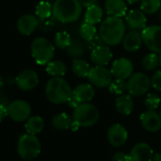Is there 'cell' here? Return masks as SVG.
Listing matches in <instances>:
<instances>
[{"label": "cell", "instance_id": "9a60e30c", "mask_svg": "<svg viewBox=\"0 0 161 161\" xmlns=\"http://www.w3.org/2000/svg\"><path fill=\"white\" fill-rule=\"evenodd\" d=\"M129 155L131 161H152L153 152L149 144L139 142L132 148Z\"/></svg>", "mask_w": 161, "mask_h": 161}, {"label": "cell", "instance_id": "ffe728a7", "mask_svg": "<svg viewBox=\"0 0 161 161\" xmlns=\"http://www.w3.org/2000/svg\"><path fill=\"white\" fill-rule=\"evenodd\" d=\"M105 11L109 16L122 18L127 14L126 0H106Z\"/></svg>", "mask_w": 161, "mask_h": 161}, {"label": "cell", "instance_id": "ab89813d", "mask_svg": "<svg viewBox=\"0 0 161 161\" xmlns=\"http://www.w3.org/2000/svg\"><path fill=\"white\" fill-rule=\"evenodd\" d=\"M79 1L80 2V4H82L84 7H89L91 5H94L97 3L98 0H79Z\"/></svg>", "mask_w": 161, "mask_h": 161}, {"label": "cell", "instance_id": "7a4b0ae2", "mask_svg": "<svg viewBox=\"0 0 161 161\" xmlns=\"http://www.w3.org/2000/svg\"><path fill=\"white\" fill-rule=\"evenodd\" d=\"M83 7L79 0H55L52 5V16L64 24L73 23L82 15Z\"/></svg>", "mask_w": 161, "mask_h": 161}, {"label": "cell", "instance_id": "d6986e66", "mask_svg": "<svg viewBox=\"0 0 161 161\" xmlns=\"http://www.w3.org/2000/svg\"><path fill=\"white\" fill-rule=\"evenodd\" d=\"M39 26L37 16L32 14H25L17 21V30L23 35H31Z\"/></svg>", "mask_w": 161, "mask_h": 161}, {"label": "cell", "instance_id": "603a6c76", "mask_svg": "<svg viewBox=\"0 0 161 161\" xmlns=\"http://www.w3.org/2000/svg\"><path fill=\"white\" fill-rule=\"evenodd\" d=\"M103 16V9L97 4H94V5L87 7L85 13V22L92 24V25H96V24L101 23Z\"/></svg>", "mask_w": 161, "mask_h": 161}, {"label": "cell", "instance_id": "e0dca14e", "mask_svg": "<svg viewBox=\"0 0 161 161\" xmlns=\"http://www.w3.org/2000/svg\"><path fill=\"white\" fill-rule=\"evenodd\" d=\"M125 22L131 30H143L147 25V18L141 10H132L125 15Z\"/></svg>", "mask_w": 161, "mask_h": 161}, {"label": "cell", "instance_id": "4dcf8cb0", "mask_svg": "<svg viewBox=\"0 0 161 161\" xmlns=\"http://www.w3.org/2000/svg\"><path fill=\"white\" fill-rule=\"evenodd\" d=\"M141 64L145 70H153L159 65V56L155 52H151L143 57Z\"/></svg>", "mask_w": 161, "mask_h": 161}, {"label": "cell", "instance_id": "b9f144b4", "mask_svg": "<svg viewBox=\"0 0 161 161\" xmlns=\"http://www.w3.org/2000/svg\"><path fill=\"white\" fill-rule=\"evenodd\" d=\"M152 161H161V153H156L153 156Z\"/></svg>", "mask_w": 161, "mask_h": 161}, {"label": "cell", "instance_id": "836d02e7", "mask_svg": "<svg viewBox=\"0 0 161 161\" xmlns=\"http://www.w3.org/2000/svg\"><path fill=\"white\" fill-rule=\"evenodd\" d=\"M108 88L112 94L122 95L125 91H127V82H125V80L115 79V80L110 84Z\"/></svg>", "mask_w": 161, "mask_h": 161}, {"label": "cell", "instance_id": "6da1fadb", "mask_svg": "<svg viewBox=\"0 0 161 161\" xmlns=\"http://www.w3.org/2000/svg\"><path fill=\"white\" fill-rule=\"evenodd\" d=\"M126 25L122 18L108 16L100 27V36L107 46H117L120 44L124 38Z\"/></svg>", "mask_w": 161, "mask_h": 161}, {"label": "cell", "instance_id": "9c48e42d", "mask_svg": "<svg viewBox=\"0 0 161 161\" xmlns=\"http://www.w3.org/2000/svg\"><path fill=\"white\" fill-rule=\"evenodd\" d=\"M144 45L152 52L161 53V26L146 27L141 31Z\"/></svg>", "mask_w": 161, "mask_h": 161}, {"label": "cell", "instance_id": "d4e9b609", "mask_svg": "<svg viewBox=\"0 0 161 161\" xmlns=\"http://www.w3.org/2000/svg\"><path fill=\"white\" fill-rule=\"evenodd\" d=\"M44 126H45L44 119L39 116L30 117L25 123V129L27 133L31 135H37L41 133L44 129Z\"/></svg>", "mask_w": 161, "mask_h": 161}, {"label": "cell", "instance_id": "30bf717a", "mask_svg": "<svg viewBox=\"0 0 161 161\" xmlns=\"http://www.w3.org/2000/svg\"><path fill=\"white\" fill-rule=\"evenodd\" d=\"M8 113L9 117L16 121L22 122L26 121L31 114V107L30 103L23 100H16L8 104Z\"/></svg>", "mask_w": 161, "mask_h": 161}, {"label": "cell", "instance_id": "2e32d148", "mask_svg": "<svg viewBox=\"0 0 161 161\" xmlns=\"http://www.w3.org/2000/svg\"><path fill=\"white\" fill-rule=\"evenodd\" d=\"M90 58L96 65H106L113 58V53L107 45H101L91 51Z\"/></svg>", "mask_w": 161, "mask_h": 161}, {"label": "cell", "instance_id": "5bb4252c", "mask_svg": "<svg viewBox=\"0 0 161 161\" xmlns=\"http://www.w3.org/2000/svg\"><path fill=\"white\" fill-rule=\"evenodd\" d=\"M140 123L142 127L151 133L158 132L161 129V117L160 114L154 110H147L140 116Z\"/></svg>", "mask_w": 161, "mask_h": 161}, {"label": "cell", "instance_id": "8fae6325", "mask_svg": "<svg viewBox=\"0 0 161 161\" xmlns=\"http://www.w3.org/2000/svg\"><path fill=\"white\" fill-rule=\"evenodd\" d=\"M16 85L23 91L32 90L39 84L38 74L32 69H25L16 77Z\"/></svg>", "mask_w": 161, "mask_h": 161}, {"label": "cell", "instance_id": "f1b7e54d", "mask_svg": "<svg viewBox=\"0 0 161 161\" xmlns=\"http://www.w3.org/2000/svg\"><path fill=\"white\" fill-rule=\"evenodd\" d=\"M161 8V0H141L140 10L145 14H153Z\"/></svg>", "mask_w": 161, "mask_h": 161}, {"label": "cell", "instance_id": "8992f818", "mask_svg": "<svg viewBox=\"0 0 161 161\" xmlns=\"http://www.w3.org/2000/svg\"><path fill=\"white\" fill-rule=\"evenodd\" d=\"M100 119L98 108L89 103H83L74 109L73 120L80 127H90L95 125Z\"/></svg>", "mask_w": 161, "mask_h": 161}, {"label": "cell", "instance_id": "7c38bea8", "mask_svg": "<svg viewBox=\"0 0 161 161\" xmlns=\"http://www.w3.org/2000/svg\"><path fill=\"white\" fill-rule=\"evenodd\" d=\"M110 70L115 79L126 80L132 76L134 71V65L129 59L119 58L112 64Z\"/></svg>", "mask_w": 161, "mask_h": 161}, {"label": "cell", "instance_id": "44dd1931", "mask_svg": "<svg viewBox=\"0 0 161 161\" xmlns=\"http://www.w3.org/2000/svg\"><path fill=\"white\" fill-rule=\"evenodd\" d=\"M72 95L76 97L80 103H89L95 96V90L91 84H80L74 89Z\"/></svg>", "mask_w": 161, "mask_h": 161}, {"label": "cell", "instance_id": "4316f807", "mask_svg": "<svg viewBox=\"0 0 161 161\" xmlns=\"http://www.w3.org/2000/svg\"><path fill=\"white\" fill-rule=\"evenodd\" d=\"M46 71L52 77H63L66 73V64L60 60L50 61L47 64Z\"/></svg>", "mask_w": 161, "mask_h": 161}, {"label": "cell", "instance_id": "83f0119b", "mask_svg": "<svg viewBox=\"0 0 161 161\" xmlns=\"http://www.w3.org/2000/svg\"><path fill=\"white\" fill-rule=\"evenodd\" d=\"M72 121H73V119H71V117L68 114H66V113L57 114L51 119L52 126L55 129H57V130H66V129H69Z\"/></svg>", "mask_w": 161, "mask_h": 161}, {"label": "cell", "instance_id": "3957f363", "mask_svg": "<svg viewBox=\"0 0 161 161\" xmlns=\"http://www.w3.org/2000/svg\"><path fill=\"white\" fill-rule=\"evenodd\" d=\"M73 90L62 77H52L46 85V96L54 104L66 103L71 98Z\"/></svg>", "mask_w": 161, "mask_h": 161}, {"label": "cell", "instance_id": "cb8c5ba5", "mask_svg": "<svg viewBox=\"0 0 161 161\" xmlns=\"http://www.w3.org/2000/svg\"><path fill=\"white\" fill-rule=\"evenodd\" d=\"M72 72L80 78H87L89 71L91 69L90 64L86 61L80 58L74 59L71 64Z\"/></svg>", "mask_w": 161, "mask_h": 161}, {"label": "cell", "instance_id": "8d00e7d4", "mask_svg": "<svg viewBox=\"0 0 161 161\" xmlns=\"http://www.w3.org/2000/svg\"><path fill=\"white\" fill-rule=\"evenodd\" d=\"M101 45H104V42L103 41V39H102V37L100 35H97L92 40L86 42V47L89 49H94L95 47H99Z\"/></svg>", "mask_w": 161, "mask_h": 161}, {"label": "cell", "instance_id": "f35d334b", "mask_svg": "<svg viewBox=\"0 0 161 161\" xmlns=\"http://www.w3.org/2000/svg\"><path fill=\"white\" fill-rule=\"evenodd\" d=\"M67 104H68V106L69 107H71V108H73V109H75L76 107H78L80 103H80L76 97H74L73 95L71 96V98L68 100V102L66 103Z\"/></svg>", "mask_w": 161, "mask_h": 161}, {"label": "cell", "instance_id": "7dc6e473", "mask_svg": "<svg viewBox=\"0 0 161 161\" xmlns=\"http://www.w3.org/2000/svg\"><path fill=\"white\" fill-rule=\"evenodd\" d=\"M159 18L161 19V11H160V14H159Z\"/></svg>", "mask_w": 161, "mask_h": 161}, {"label": "cell", "instance_id": "60d3db41", "mask_svg": "<svg viewBox=\"0 0 161 161\" xmlns=\"http://www.w3.org/2000/svg\"><path fill=\"white\" fill-rule=\"evenodd\" d=\"M80 127V126L77 122H75V121L73 120L72 123H71V125H70V128H69V129H71L72 131H77Z\"/></svg>", "mask_w": 161, "mask_h": 161}, {"label": "cell", "instance_id": "d6a6232c", "mask_svg": "<svg viewBox=\"0 0 161 161\" xmlns=\"http://www.w3.org/2000/svg\"><path fill=\"white\" fill-rule=\"evenodd\" d=\"M72 39L71 36L68 32L66 31H59L56 33L55 38H54V43L55 46L59 48L65 49L71 43Z\"/></svg>", "mask_w": 161, "mask_h": 161}, {"label": "cell", "instance_id": "4fadbf2b", "mask_svg": "<svg viewBox=\"0 0 161 161\" xmlns=\"http://www.w3.org/2000/svg\"><path fill=\"white\" fill-rule=\"evenodd\" d=\"M107 138L109 143L113 147L119 148L126 143L128 139V132L123 125L119 123H115L108 129Z\"/></svg>", "mask_w": 161, "mask_h": 161}, {"label": "cell", "instance_id": "f546056e", "mask_svg": "<svg viewBox=\"0 0 161 161\" xmlns=\"http://www.w3.org/2000/svg\"><path fill=\"white\" fill-rule=\"evenodd\" d=\"M35 14L42 20L49 18L52 15V5L47 1H40L36 6Z\"/></svg>", "mask_w": 161, "mask_h": 161}, {"label": "cell", "instance_id": "74e56055", "mask_svg": "<svg viewBox=\"0 0 161 161\" xmlns=\"http://www.w3.org/2000/svg\"><path fill=\"white\" fill-rule=\"evenodd\" d=\"M9 116L8 113V105L4 103H0V122L4 120Z\"/></svg>", "mask_w": 161, "mask_h": 161}, {"label": "cell", "instance_id": "ee69618b", "mask_svg": "<svg viewBox=\"0 0 161 161\" xmlns=\"http://www.w3.org/2000/svg\"><path fill=\"white\" fill-rule=\"evenodd\" d=\"M2 85H3V80H2L1 77H0V87H1V86H2Z\"/></svg>", "mask_w": 161, "mask_h": 161}, {"label": "cell", "instance_id": "e575fe53", "mask_svg": "<svg viewBox=\"0 0 161 161\" xmlns=\"http://www.w3.org/2000/svg\"><path fill=\"white\" fill-rule=\"evenodd\" d=\"M160 102H161V100H160L159 96H157L156 94L150 93L146 96L144 104L148 110H155L159 106Z\"/></svg>", "mask_w": 161, "mask_h": 161}, {"label": "cell", "instance_id": "7bdbcfd3", "mask_svg": "<svg viewBox=\"0 0 161 161\" xmlns=\"http://www.w3.org/2000/svg\"><path fill=\"white\" fill-rule=\"evenodd\" d=\"M126 1H127L128 4L133 5V4H136V3H137V2H140L141 0H126Z\"/></svg>", "mask_w": 161, "mask_h": 161}, {"label": "cell", "instance_id": "484cf974", "mask_svg": "<svg viewBox=\"0 0 161 161\" xmlns=\"http://www.w3.org/2000/svg\"><path fill=\"white\" fill-rule=\"evenodd\" d=\"M68 56L77 59L83 57L86 53V46L79 39H72L70 45L65 48Z\"/></svg>", "mask_w": 161, "mask_h": 161}, {"label": "cell", "instance_id": "7402d4cb", "mask_svg": "<svg viewBox=\"0 0 161 161\" xmlns=\"http://www.w3.org/2000/svg\"><path fill=\"white\" fill-rule=\"evenodd\" d=\"M115 107H116V110L119 114H121L123 116L130 115L134 109V101H133L132 95H130V94L119 95L116 99Z\"/></svg>", "mask_w": 161, "mask_h": 161}, {"label": "cell", "instance_id": "52a82bcc", "mask_svg": "<svg viewBox=\"0 0 161 161\" xmlns=\"http://www.w3.org/2000/svg\"><path fill=\"white\" fill-rule=\"evenodd\" d=\"M151 79L143 72H136L127 80V91L134 97H141L151 88Z\"/></svg>", "mask_w": 161, "mask_h": 161}, {"label": "cell", "instance_id": "1f68e13d", "mask_svg": "<svg viewBox=\"0 0 161 161\" xmlns=\"http://www.w3.org/2000/svg\"><path fill=\"white\" fill-rule=\"evenodd\" d=\"M80 35L85 41H90L97 36V29L95 25L84 22L80 29Z\"/></svg>", "mask_w": 161, "mask_h": 161}, {"label": "cell", "instance_id": "f6af8a7d", "mask_svg": "<svg viewBox=\"0 0 161 161\" xmlns=\"http://www.w3.org/2000/svg\"><path fill=\"white\" fill-rule=\"evenodd\" d=\"M159 65H160V67H161V53H160V55H159Z\"/></svg>", "mask_w": 161, "mask_h": 161}, {"label": "cell", "instance_id": "277c9868", "mask_svg": "<svg viewBox=\"0 0 161 161\" xmlns=\"http://www.w3.org/2000/svg\"><path fill=\"white\" fill-rule=\"evenodd\" d=\"M41 153V143L36 135L24 134L20 136L17 143L18 155L26 160L31 161L35 159Z\"/></svg>", "mask_w": 161, "mask_h": 161}, {"label": "cell", "instance_id": "bcb514c9", "mask_svg": "<svg viewBox=\"0 0 161 161\" xmlns=\"http://www.w3.org/2000/svg\"><path fill=\"white\" fill-rule=\"evenodd\" d=\"M120 161H131L130 159H126V160H120Z\"/></svg>", "mask_w": 161, "mask_h": 161}, {"label": "cell", "instance_id": "ac0fdd59", "mask_svg": "<svg viewBox=\"0 0 161 161\" xmlns=\"http://www.w3.org/2000/svg\"><path fill=\"white\" fill-rule=\"evenodd\" d=\"M143 43L142 34L136 30H131L129 32L125 33L122 40L123 48L128 52H135L138 50Z\"/></svg>", "mask_w": 161, "mask_h": 161}, {"label": "cell", "instance_id": "d590c367", "mask_svg": "<svg viewBox=\"0 0 161 161\" xmlns=\"http://www.w3.org/2000/svg\"><path fill=\"white\" fill-rule=\"evenodd\" d=\"M151 86L156 91H161V70L154 72L151 78Z\"/></svg>", "mask_w": 161, "mask_h": 161}, {"label": "cell", "instance_id": "ba28073f", "mask_svg": "<svg viewBox=\"0 0 161 161\" xmlns=\"http://www.w3.org/2000/svg\"><path fill=\"white\" fill-rule=\"evenodd\" d=\"M92 86L99 88H105L113 82V74L111 70L107 69L104 65H95L91 67L87 76Z\"/></svg>", "mask_w": 161, "mask_h": 161}, {"label": "cell", "instance_id": "c3c4849f", "mask_svg": "<svg viewBox=\"0 0 161 161\" xmlns=\"http://www.w3.org/2000/svg\"><path fill=\"white\" fill-rule=\"evenodd\" d=\"M159 114H160V117H161V110H160V113Z\"/></svg>", "mask_w": 161, "mask_h": 161}, {"label": "cell", "instance_id": "5b68a950", "mask_svg": "<svg viewBox=\"0 0 161 161\" xmlns=\"http://www.w3.org/2000/svg\"><path fill=\"white\" fill-rule=\"evenodd\" d=\"M31 51L35 62L40 65H45L52 61L55 53V47L47 39L38 37L31 42Z\"/></svg>", "mask_w": 161, "mask_h": 161}]
</instances>
